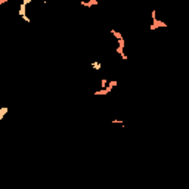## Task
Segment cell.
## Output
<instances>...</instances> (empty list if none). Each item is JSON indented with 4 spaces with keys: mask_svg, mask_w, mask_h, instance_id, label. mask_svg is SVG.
I'll use <instances>...</instances> for the list:
<instances>
[{
    "mask_svg": "<svg viewBox=\"0 0 189 189\" xmlns=\"http://www.w3.org/2000/svg\"><path fill=\"white\" fill-rule=\"evenodd\" d=\"M18 15H19V17L27 22V24H31V18L28 17V15H27V5L25 3H22L21 2V5H19V10H18Z\"/></svg>",
    "mask_w": 189,
    "mask_h": 189,
    "instance_id": "1",
    "label": "cell"
},
{
    "mask_svg": "<svg viewBox=\"0 0 189 189\" xmlns=\"http://www.w3.org/2000/svg\"><path fill=\"white\" fill-rule=\"evenodd\" d=\"M157 28H167L166 21H161V19H158V18L152 19V24L149 25V30H151V31H155Z\"/></svg>",
    "mask_w": 189,
    "mask_h": 189,
    "instance_id": "2",
    "label": "cell"
},
{
    "mask_svg": "<svg viewBox=\"0 0 189 189\" xmlns=\"http://www.w3.org/2000/svg\"><path fill=\"white\" fill-rule=\"evenodd\" d=\"M80 5L84 8H92V6H98L99 2L98 0H80Z\"/></svg>",
    "mask_w": 189,
    "mask_h": 189,
    "instance_id": "3",
    "label": "cell"
},
{
    "mask_svg": "<svg viewBox=\"0 0 189 189\" xmlns=\"http://www.w3.org/2000/svg\"><path fill=\"white\" fill-rule=\"evenodd\" d=\"M114 87H111V86H108V87H105V89H99V90H96L94 92V94H108V93H111V90H112Z\"/></svg>",
    "mask_w": 189,
    "mask_h": 189,
    "instance_id": "4",
    "label": "cell"
},
{
    "mask_svg": "<svg viewBox=\"0 0 189 189\" xmlns=\"http://www.w3.org/2000/svg\"><path fill=\"white\" fill-rule=\"evenodd\" d=\"M90 65H92V68H93L94 71H99V70L102 68V64H101L99 61H93V62H92Z\"/></svg>",
    "mask_w": 189,
    "mask_h": 189,
    "instance_id": "5",
    "label": "cell"
},
{
    "mask_svg": "<svg viewBox=\"0 0 189 189\" xmlns=\"http://www.w3.org/2000/svg\"><path fill=\"white\" fill-rule=\"evenodd\" d=\"M8 111H9V108H8V106H2V108H0V121L5 118V115L8 114Z\"/></svg>",
    "mask_w": 189,
    "mask_h": 189,
    "instance_id": "6",
    "label": "cell"
},
{
    "mask_svg": "<svg viewBox=\"0 0 189 189\" xmlns=\"http://www.w3.org/2000/svg\"><path fill=\"white\" fill-rule=\"evenodd\" d=\"M108 84H109V81L106 80V78H102V80H101V89H105V87H108Z\"/></svg>",
    "mask_w": 189,
    "mask_h": 189,
    "instance_id": "7",
    "label": "cell"
},
{
    "mask_svg": "<svg viewBox=\"0 0 189 189\" xmlns=\"http://www.w3.org/2000/svg\"><path fill=\"white\" fill-rule=\"evenodd\" d=\"M108 86H111V87H117V86H118V81H117V80H111Z\"/></svg>",
    "mask_w": 189,
    "mask_h": 189,
    "instance_id": "8",
    "label": "cell"
},
{
    "mask_svg": "<svg viewBox=\"0 0 189 189\" xmlns=\"http://www.w3.org/2000/svg\"><path fill=\"white\" fill-rule=\"evenodd\" d=\"M112 123H114V124H121V126H124V121H123V120H117V118H114Z\"/></svg>",
    "mask_w": 189,
    "mask_h": 189,
    "instance_id": "9",
    "label": "cell"
},
{
    "mask_svg": "<svg viewBox=\"0 0 189 189\" xmlns=\"http://www.w3.org/2000/svg\"><path fill=\"white\" fill-rule=\"evenodd\" d=\"M31 2H34V0H22V3H25L27 6H28V5H30Z\"/></svg>",
    "mask_w": 189,
    "mask_h": 189,
    "instance_id": "10",
    "label": "cell"
},
{
    "mask_svg": "<svg viewBox=\"0 0 189 189\" xmlns=\"http://www.w3.org/2000/svg\"><path fill=\"white\" fill-rule=\"evenodd\" d=\"M9 0H0V5H5V3H8Z\"/></svg>",
    "mask_w": 189,
    "mask_h": 189,
    "instance_id": "11",
    "label": "cell"
},
{
    "mask_svg": "<svg viewBox=\"0 0 189 189\" xmlns=\"http://www.w3.org/2000/svg\"><path fill=\"white\" fill-rule=\"evenodd\" d=\"M34 2H41V3H47V0H34Z\"/></svg>",
    "mask_w": 189,
    "mask_h": 189,
    "instance_id": "12",
    "label": "cell"
}]
</instances>
